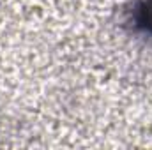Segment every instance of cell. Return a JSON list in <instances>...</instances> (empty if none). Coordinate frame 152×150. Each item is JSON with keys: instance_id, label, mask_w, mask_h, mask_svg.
<instances>
[{"instance_id": "obj_1", "label": "cell", "mask_w": 152, "mask_h": 150, "mask_svg": "<svg viewBox=\"0 0 152 150\" xmlns=\"http://www.w3.org/2000/svg\"><path fill=\"white\" fill-rule=\"evenodd\" d=\"M131 21L138 32L152 37V0H138L136 2V5L133 9Z\"/></svg>"}]
</instances>
